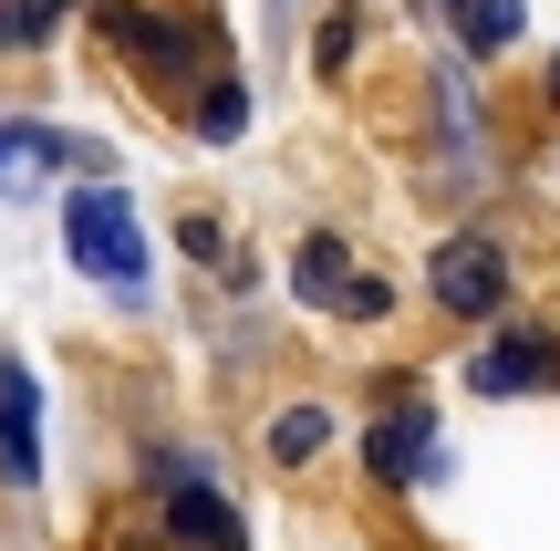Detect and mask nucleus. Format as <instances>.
<instances>
[{
    "label": "nucleus",
    "mask_w": 560,
    "mask_h": 551,
    "mask_svg": "<svg viewBox=\"0 0 560 551\" xmlns=\"http://www.w3.org/2000/svg\"><path fill=\"white\" fill-rule=\"evenodd\" d=\"M62 240H73V271H83V282H115V291L145 282V229H136V198H125L115 177H104V187H73Z\"/></svg>",
    "instance_id": "1"
},
{
    "label": "nucleus",
    "mask_w": 560,
    "mask_h": 551,
    "mask_svg": "<svg viewBox=\"0 0 560 551\" xmlns=\"http://www.w3.org/2000/svg\"><path fill=\"white\" fill-rule=\"evenodd\" d=\"M436 302L467 312V323H488V312L509 302V250L499 240H436Z\"/></svg>",
    "instance_id": "2"
},
{
    "label": "nucleus",
    "mask_w": 560,
    "mask_h": 551,
    "mask_svg": "<svg viewBox=\"0 0 560 551\" xmlns=\"http://www.w3.org/2000/svg\"><path fill=\"white\" fill-rule=\"evenodd\" d=\"M0 479H11V490L42 479V386H32L21 354H0Z\"/></svg>",
    "instance_id": "3"
},
{
    "label": "nucleus",
    "mask_w": 560,
    "mask_h": 551,
    "mask_svg": "<svg viewBox=\"0 0 560 551\" xmlns=\"http://www.w3.org/2000/svg\"><path fill=\"white\" fill-rule=\"evenodd\" d=\"M291 291H301V302H322V312H384V282H374V271H353L332 240H301Z\"/></svg>",
    "instance_id": "4"
},
{
    "label": "nucleus",
    "mask_w": 560,
    "mask_h": 551,
    "mask_svg": "<svg viewBox=\"0 0 560 551\" xmlns=\"http://www.w3.org/2000/svg\"><path fill=\"white\" fill-rule=\"evenodd\" d=\"M52 167H104V157L73 146V136H52V125H0V198H32Z\"/></svg>",
    "instance_id": "5"
},
{
    "label": "nucleus",
    "mask_w": 560,
    "mask_h": 551,
    "mask_svg": "<svg viewBox=\"0 0 560 551\" xmlns=\"http://www.w3.org/2000/svg\"><path fill=\"white\" fill-rule=\"evenodd\" d=\"M467 386H478V395H529V386H560V344H550V333H499V344L467 365Z\"/></svg>",
    "instance_id": "6"
},
{
    "label": "nucleus",
    "mask_w": 560,
    "mask_h": 551,
    "mask_svg": "<svg viewBox=\"0 0 560 551\" xmlns=\"http://www.w3.org/2000/svg\"><path fill=\"white\" fill-rule=\"evenodd\" d=\"M104 42H125V53L145 62V83H187V32L177 21H156V11H125V0H104Z\"/></svg>",
    "instance_id": "7"
},
{
    "label": "nucleus",
    "mask_w": 560,
    "mask_h": 551,
    "mask_svg": "<svg viewBox=\"0 0 560 551\" xmlns=\"http://www.w3.org/2000/svg\"><path fill=\"white\" fill-rule=\"evenodd\" d=\"M425 458H436V416H425V406L384 416V427L363 437V469H374L384 490H405V479H425Z\"/></svg>",
    "instance_id": "8"
},
{
    "label": "nucleus",
    "mask_w": 560,
    "mask_h": 551,
    "mask_svg": "<svg viewBox=\"0 0 560 551\" xmlns=\"http://www.w3.org/2000/svg\"><path fill=\"white\" fill-rule=\"evenodd\" d=\"M166 479V520H177L187 541H208V551H240V510H229L208 479H177V469H156Z\"/></svg>",
    "instance_id": "9"
},
{
    "label": "nucleus",
    "mask_w": 560,
    "mask_h": 551,
    "mask_svg": "<svg viewBox=\"0 0 560 551\" xmlns=\"http://www.w3.org/2000/svg\"><path fill=\"white\" fill-rule=\"evenodd\" d=\"M436 11H457V32H467V53H509L520 42V0H436Z\"/></svg>",
    "instance_id": "10"
},
{
    "label": "nucleus",
    "mask_w": 560,
    "mask_h": 551,
    "mask_svg": "<svg viewBox=\"0 0 560 551\" xmlns=\"http://www.w3.org/2000/svg\"><path fill=\"white\" fill-rule=\"evenodd\" d=\"M62 11H73V0H0V53H32V42H52Z\"/></svg>",
    "instance_id": "11"
},
{
    "label": "nucleus",
    "mask_w": 560,
    "mask_h": 551,
    "mask_svg": "<svg viewBox=\"0 0 560 551\" xmlns=\"http://www.w3.org/2000/svg\"><path fill=\"white\" fill-rule=\"evenodd\" d=\"M240 125H249V94L240 83H208L198 94V136H240Z\"/></svg>",
    "instance_id": "12"
},
{
    "label": "nucleus",
    "mask_w": 560,
    "mask_h": 551,
    "mask_svg": "<svg viewBox=\"0 0 560 551\" xmlns=\"http://www.w3.org/2000/svg\"><path fill=\"white\" fill-rule=\"evenodd\" d=\"M322 437H332V427H322V406H301V416H280V458H312Z\"/></svg>",
    "instance_id": "13"
}]
</instances>
